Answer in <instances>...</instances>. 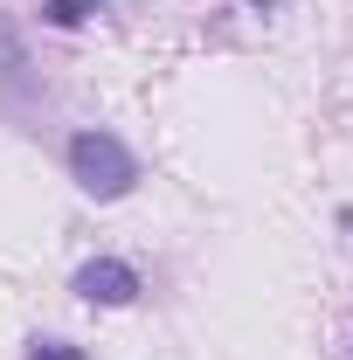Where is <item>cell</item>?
I'll return each instance as SVG.
<instances>
[{
  "instance_id": "obj_1",
  "label": "cell",
  "mask_w": 353,
  "mask_h": 360,
  "mask_svg": "<svg viewBox=\"0 0 353 360\" xmlns=\"http://www.w3.org/2000/svg\"><path fill=\"white\" fill-rule=\"evenodd\" d=\"M70 180L84 194H97V201H118V194H132L139 160L118 132H77L70 139Z\"/></svg>"
},
{
  "instance_id": "obj_2",
  "label": "cell",
  "mask_w": 353,
  "mask_h": 360,
  "mask_svg": "<svg viewBox=\"0 0 353 360\" xmlns=\"http://www.w3.org/2000/svg\"><path fill=\"white\" fill-rule=\"evenodd\" d=\"M77 298H90V305H132L139 298V270L118 264V257H97V264L77 270Z\"/></svg>"
},
{
  "instance_id": "obj_3",
  "label": "cell",
  "mask_w": 353,
  "mask_h": 360,
  "mask_svg": "<svg viewBox=\"0 0 353 360\" xmlns=\"http://www.w3.org/2000/svg\"><path fill=\"white\" fill-rule=\"evenodd\" d=\"M28 360H84V347H70V340H35Z\"/></svg>"
}]
</instances>
